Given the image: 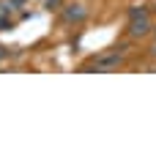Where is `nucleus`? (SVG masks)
I'll return each instance as SVG.
<instances>
[{
  "label": "nucleus",
  "instance_id": "obj_1",
  "mask_svg": "<svg viewBox=\"0 0 156 145\" xmlns=\"http://www.w3.org/2000/svg\"><path fill=\"white\" fill-rule=\"evenodd\" d=\"M151 30H154V25H151V19H148L145 8H134V11H132V25H129V33H132L134 38H143V36H148Z\"/></svg>",
  "mask_w": 156,
  "mask_h": 145
},
{
  "label": "nucleus",
  "instance_id": "obj_2",
  "mask_svg": "<svg viewBox=\"0 0 156 145\" xmlns=\"http://www.w3.org/2000/svg\"><path fill=\"white\" fill-rule=\"evenodd\" d=\"M63 16H66V22H80V19H85V5L82 3H63Z\"/></svg>",
  "mask_w": 156,
  "mask_h": 145
},
{
  "label": "nucleus",
  "instance_id": "obj_3",
  "mask_svg": "<svg viewBox=\"0 0 156 145\" xmlns=\"http://www.w3.org/2000/svg\"><path fill=\"white\" fill-rule=\"evenodd\" d=\"M47 8L55 11V8H63V0H47Z\"/></svg>",
  "mask_w": 156,
  "mask_h": 145
},
{
  "label": "nucleus",
  "instance_id": "obj_4",
  "mask_svg": "<svg viewBox=\"0 0 156 145\" xmlns=\"http://www.w3.org/2000/svg\"><path fill=\"white\" fill-rule=\"evenodd\" d=\"M154 33H156V27H154Z\"/></svg>",
  "mask_w": 156,
  "mask_h": 145
}]
</instances>
